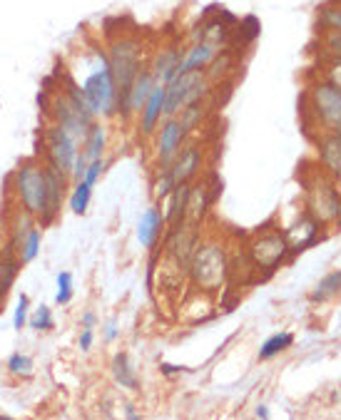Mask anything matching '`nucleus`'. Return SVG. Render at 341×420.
<instances>
[{
	"label": "nucleus",
	"instance_id": "nucleus-1",
	"mask_svg": "<svg viewBox=\"0 0 341 420\" xmlns=\"http://www.w3.org/2000/svg\"><path fill=\"white\" fill-rule=\"evenodd\" d=\"M85 93L90 110L98 120H112L117 117V85L110 68L107 53L100 48L90 50V70L83 83H78Z\"/></svg>",
	"mask_w": 341,
	"mask_h": 420
},
{
	"label": "nucleus",
	"instance_id": "nucleus-2",
	"mask_svg": "<svg viewBox=\"0 0 341 420\" xmlns=\"http://www.w3.org/2000/svg\"><path fill=\"white\" fill-rule=\"evenodd\" d=\"M58 90L60 93H55L53 100H50L48 112L53 115V122H58L60 127L68 130V132L80 142L88 135L90 125L98 117H95L93 110H90L78 80H73L70 75H63Z\"/></svg>",
	"mask_w": 341,
	"mask_h": 420
},
{
	"label": "nucleus",
	"instance_id": "nucleus-3",
	"mask_svg": "<svg viewBox=\"0 0 341 420\" xmlns=\"http://www.w3.org/2000/svg\"><path fill=\"white\" fill-rule=\"evenodd\" d=\"M107 60L115 75V85H117V112L127 103V93L132 88L135 78L142 70V43L132 35H120L110 43Z\"/></svg>",
	"mask_w": 341,
	"mask_h": 420
},
{
	"label": "nucleus",
	"instance_id": "nucleus-4",
	"mask_svg": "<svg viewBox=\"0 0 341 420\" xmlns=\"http://www.w3.org/2000/svg\"><path fill=\"white\" fill-rule=\"evenodd\" d=\"M189 281L199 288V291H219V288L227 283L229 276V256L224 251L222 244L217 241H204V244H197L192 254V261H189Z\"/></svg>",
	"mask_w": 341,
	"mask_h": 420
},
{
	"label": "nucleus",
	"instance_id": "nucleus-5",
	"mask_svg": "<svg viewBox=\"0 0 341 420\" xmlns=\"http://www.w3.org/2000/svg\"><path fill=\"white\" fill-rule=\"evenodd\" d=\"M13 191L15 199L23 209L35 214V219L45 214V169L40 162L28 159L15 169L13 174Z\"/></svg>",
	"mask_w": 341,
	"mask_h": 420
},
{
	"label": "nucleus",
	"instance_id": "nucleus-6",
	"mask_svg": "<svg viewBox=\"0 0 341 420\" xmlns=\"http://www.w3.org/2000/svg\"><path fill=\"white\" fill-rule=\"evenodd\" d=\"M307 187V214L314 216L319 224H332L339 214V204H341V191L337 189V179L329 177L327 172H319L312 179L304 182Z\"/></svg>",
	"mask_w": 341,
	"mask_h": 420
},
{
	"label": "nucleus",
	"instance_id": "nucleus-7",
	"mask_svg": "<svg viewBox=\"0 0 341 420\" xmlns=\"http://www.w3.org/2000/svg\"><path fill=\"white\" fill-rule=\"evenodd\" d=\"M309 110L314 122L322 127V132H341V90L332 80H319L307 93Z\"/></svg>",
	"mask_w": 341,
	"mask_h": 420
},
{
	"label": "nucleus",
	"instance_id": "nucleus-8",
	"mask_svg": "<svg viewBox=\"0 0 341 420\" xmlns=\"http://www.w3.org/2000/svg\"><path fill=\"white\" fill-rule=\"evenodd\" d=\"M247 256L254 269L264 271V276H272L292 254H289V241L284 231H264L249 241Z\"/></svg>",
	"mask_w": 341,
	"mask_h": 420
},
{
	"label": "nucleus",
	"instance_id": "nucleus-9",
	"mask_svg": "<svg viewBox=\"0 0 341 420\" xmlns=\"http://www.w3.org/2000/svg\"><path fill=\"white\" fill-rule=\"evenodd\" d=\"M43 145H45V162H50V164L58 167L60 172L70 174L75 157H78V152H80L78 140H75L68 130L60 127L58 122H50L48 127H45Z\"/></svg>",
	"mask_w": 341,
	"mask_h": 420
},
{
	"label": "nucleus",
	"instance_id": "nucleus-10",
	"mask_svg": "<svg viewBox=\"0 0 341 420\" xmlns=\"http://www.w3.org/2000/svg\"><path fill=\"white\" fill-rule=\"evenodd\" d=\"M43 169H45V196H48V199H45V214L38 219V224L50 226L60 214V206H63V199H65V189H68V184H70V174L60 172L58 167H53L50 162H45Z\"/></svg>",
	"mask_w": 341,
	"mask_h": 420
},
{
	"label": "nucleus",
	"instance_id": "nucleus-11",
	"mask_svg": "<svg viewBox=\"0 0 341 420\" xmlns=\"http://www.w3.org/2000/svg\"><path fill=\"white\" fill-rule=\"evenodd\" d=\"M157 130V169H169V164L177 159L179 149L184 147L187 132L177 117H164Z\"/></svg>",
	"mask_w": 341,
	"mask_h": 420
},
{
	"label": "nucleus",
	"instance_id": "nucleus-12",
	"mask_svg": "<svg viewBox=\"0 0 341 420\" xmlns=\"http://www.w3.org/2000/svg\"><path fill=\"white\" fill-rule=\"evenodd\" d=\"M164 226H167V221H164L162 206L152 204L142 211V216H140V221H137V231H135V234H137V241L145 246V249L157 251L159 239L164 236Z\"/></svg>",
	"mask_w": 341,
	"mask_h": 420
},
{
	"label": "nucleus",
	"instance_id": "nucleus-13",
	"mask_svg": "<svg viewBox=\"0 0 341 420\" xmlns=\"http://www.w3.org/2000/svg\"><path fill=\"white\" fill-rule=\"evenodd\" d=\"M319 229H322V224L304 211V214L299 216L297 224L289 226V229L284 231V236H287V241H289V254L297 256V254H302V251L312 249V246L319 241Z\"/></svg>",
	"mask_w": 341,
	"mask_h": 420
},
{
	"label": "nucleus",
	"instance_id": "nucleus-14",
	"mask_svg": "<svg viewBox=\"0 0 341 420\" xmlns=\"http://www.w3.org/2000/svg\"><path fill=\"white\" fill-rule=\"evenodd\" d=\"M137 117H140V135H142V137H149V135L157 132L159 122L164 120V85L162 83H154L152 93H149L147 103L140 110Z\"/></svg>",
	"mask_w": 341,
	"mask_h": 420
},
{
	"label": "nucleus",
	"instance_id": "nucleus-15",
	"mask_svg": "<svg viewBox=\"0 0 341 420\" xmlns=\"http://www.w3.org/2000/svg\"><path fill=\"white\" fill-rule=\"evenodd\" d=\"M152 88H154L152 70L142 68V70H140L137 78H135V83H132V88H130V93H127V103H125V107L117 112L120 117L130 120L132 115H140V110L145 107V103H147V98H149V93H152Z\"/></svg>",
	"mask_w": 341,
	"mask_h": 420
},
{
	"label": "nucleus",
	"instance_id": "nucleus-16",
	"mask_svg": "<svg viewBox=\"0 0 341 420\" xmlns=\"http://www.w3.org/2000/svg\"><path fill=\"white\" fill-rule=\"evenodd\" d=\"M199 167H202V149L197 145H187L179 149L177 159L169 164V172H172L174 184H187L197 177Z\"/></svg>",
	"mask_w": 341,
	"mask_h": 420
},
{
	"label": "nucleus",
	"instance_id": "nucleus-17",
	"mask_svg": "<svg viewBox=\"0 0 341 420\" xmlns=\"http://www.w3.org/2000/svg\"><path fill=\"white\" fill-rule=\"evenodd\" d=\"M319 147V164L334 179H341V132H324L317 140Z\"/></svg>",
	"mask_w": 341,
	"mask_h": 420
},
{
	"label": "nucleus",
	"instance_id": "nucleus-18",
	"mask_svg": "<svg viewBox=\"0 0 341 420\" xmlns=\"http://www.w3.org/2000/svg\"><path fill=\"white\" fill-rule=\"evenodd\" d=\"M182 58H184V50H179L177 45H169V48L159 50V53L154 55L152 65H149V70H152V75H154V83L167 85L172 78H177Z\"/></svg>",
	"mask_w": 341,
	"mask_h": 420
},
{
	"label": "nucleus",
	"instance_id": "nucleus-19",
	"mask_svg": "<svg viewBox=\"0 0 341 420\" xmlns=\"http://www.w3.org/2000/svg\"><path fill=\"white\" fill-rule=\"evenodd\" d=\"M219 53H222V48H217V45H212V43H207V40L192 43V45H189V50H184V58H182V63H179V73L177 75L204 70L214 58H217Z\"/></svg>",
	"mask_w": 341,
	"mask_h": 420
},
{
	"label": "nucleus",
	"instance_id": "nucleus-20",
	"mask_svg": "<svg viewBox=\"0 0 341 420\" xmlns=\"http://www.w3.org/2000/svg\"><path fill=\"white\" fill-rule=\"evenodd\" d=\"M212 204H214V199H212V194H209L207 182H202V184H192V189H189V199H187V211H184V219L192 221V224H202Z\"/></svg>",
	"mask_w": 341,
	"mask_h": 420
},
{
	"label": "nucleus",
	"instance_id": "nucleus-21",
	"mask_svg": "<svg viewBox=\"0 0 341 420\" xmlns=\"http://www.w3.org/2000/svg\"><path fill=\"white\" fill-rule=\"evenodd\" d=\"M38 224V219H35V214H30L28 209H23V206L18 204V209L13 211V219H10V226H8V234H10V249L15 251V256H18L20 246H23L25 236L30 234V229Z\"/></svg>",
	"mask_w": 341,
	"mask_h": 420
},
{
	"label": "nucleus",
	"instance_id": "nucleus-22",
	"mask_svg": "<svg viewBox=\"0 0 341 420\" xmlns=\"http://www.w3.org/2000/svg\"><path fill=\"white\" fill-rule=\"evenodd\" d=\"M189 189H192V182H187V184H177L172 189V194L164 199V221H167V226L177 224V221L184 219V211H187V199H189Z\"/></svg>",
	"mask_w": 341,
	"mask_h": 420
},
{
	"label": "nucleus",
	"instance_id": "nucleus-23",
	"mask_svg": "<svg viewBox=\"0 0 341 420\" xmlns=\"http://www.w3.org/2000/svg\"><path fill=\"white\" fill-rule=\"evenodd\" d=\"M105 149H107V127L95 120V122L90 125L88 135L83 137V152L88 159H98V157L105 154Z\"/></svg>",
	"mask_w": 341,
	"mask_h": 420
},
{
	"label": "nucleus",
	"instance_id": "nucleus-24",
	"mask_svg": "<svg viewBox=\"0 0 341 420\" xmlns=\"http://www.w3.org/2000/svg\"><path fill=\"white\" fill-rule=\"evenodd\" d=\"M112 376H115V381L122 388H127V391H140L137 373H135L127 353H117V356L112 358Z\"/></svg>",
	"mask_w": 341,
	"mask_h": 420
},
{
	"label": "nucleus",
	"instance_id": "nucleus-25",
	"mask_svg": "<svg viewBox=\"0 0 341 420\" xmlns=\"http://www.w3.org/2000/svg\"><path fill=\"white\" fill-rule=\"evenodd\" d=\"M339 293H341V269L324 276V279L317 283V288H314L309 298H312V303H327L329 298L339 296Z\"/></svg>",
	"mask_w": 341,
	"mask_h": 420
},
{
	"label": "nucleus",
	"instance_id": "nucleus-26",
	"mask_svg": "<svg viewBox=\"0 0 341 420\" xmlns=\"http://www.w3.org/2000/svg\"><path fill=\"white\" fill-rule=\"evenodd\" d=\"M292 346H294V336L289 331L274 333V336H269L267 341L262 343V348H259V361H272L274 356H279V353H284Z\"/></svg>",
	"mask_w": 341,
	"mask_h": 420
},
{
	"label": "nucleus",
	"instance_id": "nucleus-27",
	"mask_svg": "<svg viewBox=\"0 0 341 420\" xmlns=\"http://www.w3.org/2000/svg\"><path fill=\"white\" fill-rule=\"evenodd\" d=\"M40 244H43V226L35 224L33 229H30V234L25 236L23 246H20V251H18V261H20V264H30V261L38 259Z\"/></svg>",
	"mask_w": 341,
	"mask_h": 420
},
{
	"label": "nucleus",
	"instance_id": "nucleus-28",
	"mask_svg": "<svg viewBox=\"0 0 341 420\" xmlns=\"http://www.w3.org/2000/svg\"><path fill=\"white\" fill-rule=\"evenodd\" d=\"M90 199H93V187H90L85 179L75 182L73 191H70V199H68L70 201V211L83 216L85 211H88V206H90Z\"/></svg>",
	"mask_w": 341,
	"mask_h": 420
},
{
	"label": "nucleus",
	"instance_id": "nucleus-29",
	"mask_svg": "<svg viewBox=\"0 0 341 420\" xmlns=\"http://www.w3.org/2000/svg\"><path fill=\"white\" fill-rule=\"evenodd\" d=\"M18 259H0V306H3L5 296L10 293V288H13L15 283V276H18Z\"/></svg>",
	"mask_w": 341,
	"mask_h": 420
},
{
	"label": "nucleus",
	"instance_id": "nucleus-30",
	"mask_svg": "<svg viewBox=\"0 0 341 420\" xmlns=\"http://www.w3.org/2000/svg\"><path fill=\"white\" fill-rule=\"evenodd\" d=\"M174 179H172V172L169 169H157V174H154L152 179V199L154 201H164L169 194H172L174 189Z\"/></svg>",
	"mask_w": 341,
	"mask_h": 420
},
{
	"label": "nucleus",
	"instance_id": "nucleus-31",
	"mask_svg": "<svg viewBox=\"0 0 341 420\" xmlns=\"http://www.w3.org/2000/svg\"><path fill=\"white\" fill-rule=\"evenodd\" d=\"M202 117H204V105L202 103H199V105H189V107H182V110H179V115H177L179 125H182V130L187 135L192 132L194 127H199Z\"/></svg>",
	"mask_w": 341,
	"mask_h": 420
},
{
	"label": "nucleus",
	"instance_id": "nucleus-32",
	"mask_svg": "<svg viewBox=\"0 0 341 420\" xmlns=\"http://www.w3.org/2000/svg\"><path fill=\"white\" fill-rule=\"evenodd\" d=\"M5 368H8L13 376L28 378V376H33L35 363H33V358L25 356V353H13V356L8 358V366H5Z\"/></svg>",
	"mask_w": 341,
	"mask_h": 420
},
{
	"label": "nucleus",
	"instance_id": "nucleus-33",
	"mask_svg": "<svg viewBox=\"0 0 341 420\" xmlns=\"http://www.w3.org/2000/svg\"><path fill=\"white\" fill-rule=\"evenodd\" d=\"M319 23L327 30H339L341 33V3L324 5L322 13H319Z\"/></svg>",
	"mask_w": 341,
	"mask_h": 420
},
{
	"label": "nucleus",
	"instance_id": "nucleus-34",
	"mask_svg": "<svg viewBox=\"0 0 341 420\" xmlns=\"http://www.w3.org/2000/svg\"><path fill=\"white\" fill-rule=\"evenodd\" d=\"M28 326L40 333L50 331V328H53V311H50L48 306H40L33 316H28Z\"/></svg>",
	"mask_w": 341,
	"mask_h": 420
},
{
	"label": "nucleus",
	"instance_id": "nucleus-35",
	"mask_svg": "<svg viewBox=\"0 0 341 420\" xmlns=\"http://www.w3.org/2000/svg\"><path fill=\"white\" fill-rule=\"evenodd\" d=\"M73 301V274L70 271H60L58 274V293H55V303L65 306Z\"/></svg>",
	"mask_w": 341,
	"mask_h": 420
},
{
	"label": "nucleus",
	"instance_id": "nucleus-36",
	"mask_svg": "<svg viewBox=\"0 0 341 420\" xmlns=\"http://www.w3.org/2000/svg\"><path fill=\"white\" fill-rule=\"evenodd\" d=\"M28 311H30V298L25 296V293H20L18 306H15V311H13V328L15 331H20V328L28 326Z\"/></svg>",
	"mask_w": 341,
	"mask_h": 420
},
{
	"label": "nucleus",
	"instance_id": "nucleus-37",
	"mask_svg": "<svg viewBox=\"0 0 341 420\" xmlns=\"http://www.w3.org/2000/svg\"><path fill=\"white\" fill-rule=\"evenodd\" d=\"M107 169V159L105 157H98V159H90L88 162V169H85V177L83 179L88 182L90 187H95L98 184V179L103 177V172Z\"/></svg>",
	"mask_w": 341,
	"mask_h": 420
},
{
	"label": "nucleus",
	"instance_id": "nucleus-38",
	"mask_svg": "<svg viewBox=\"0 0 341 420\" xmlns=\"http://www.w3.org/2000/svg\"><path fill=\"white\" fill-rule=\"evenodd\" d=\"M324 48L334 58V63H341V33L339 30H327L324 35Z\"/></svg>",
	"mask_w": 341,
	"mask_h": 420
},
{
	"label": "nucleus",
	"instance_id": "nucleus-39",
	"mask_svg": "<svg viewBox=\"0 0 341 420\" xmlns=\"http://www.w3.org/2000/svg\"><path fill=\"white\" fill-rule=\"evenodd\" d=\"M88 162H90V159L85 157V152L80 149L78 157H75V162H73V169H70V182H73V184H75V182H80V179L85 177V169H88Z\"/></svg>",
	"mask_w": 341,
	"mask_h": 420
},
{
	"label": "nucleus",
	"instance_id": "nucleus-40",
	"mask_svg": "<svg viewBox=\"0 0 341 420\" xmlns=\"http://www.w3.org/2000/svg\"><path fill=\"white\" fill-rule=\"evenodd\" d=\"M242 30H247V33H244V43H252L259 35V30H262V25H259V20L254 18V15H249V18H244Z\"/></svg>",
	"mask_w": 341,
	"mask_h": 420
},
{
	"label": "nucleus",
	"instance_id": "nucleus-41",
	"mask_svg": "<svg viewBox=\"0 0 341 420\" xmlns=\"http://www.w3.org/2000/svg\"><path fill=\"white\" fill-rule=\"evenodd\" d=\"M93 341H95V333L90 326H83V331H80V338H78V346L83 353H88L90 348H93Z\"/></svg>",
	"mask_w": 341,
	"mask_h": 420
},
{
	"label": "nucleus",
	"instance_id": "nucleus-42",
	"mask_svg": "<svg viewBox=\"0 0 341 420\" xmlns=\"http://www.w3.org/2000/svg\"><path fill=\"white\" fill-rule=\"evenodd\" d=\"M159 371H162L167 378H172V376H179V373H187L189 368H184V366H172V363H162V366H159Z\"/></svg>",
	"mask_w": 341,
	"mask_h": 420
},
{
	"label": "nucleus",
	"instance_id": "nucleus-43",
	"mask_svg": "<svg viewBox=\"0 0 341 420\" xmlns=\"http://www.w3.org/2000/svg\"><path fill=\"white\" fill-rule=\"evenodd\" d=\"M117 338V318H110L107 326H105V341H115Z\"/></svg>",
	"mask_w": 341,
	"mask_h": 420
},
{
	"label": "nucleus",
	"instance_id": "nucleus-44",
	"mask_svg": "<svg viewBox=\"0 0 341 420\" xmlns=\"http://www.w3.org/2000/svg\"><path fill=\"white\" fill-rule=\"evenodd\" d=\"M327 80H332V83L341 90V63H334V65H332V70H329Z\"/></svg>",
	"mask_w": 341,
	"mask_h": 420
},
{
	"label": "nucleus",
	"instance_id": "nucleus-45",
	"mask_svg": "<svg viewBox=\"0 0 341 420\" xmlns=\"http://www.w3.org/2000/svg\"><path fill=\"white\" fill-rule=\"evenodd\" d=\"M95 321H98V316H95L93 311H88L83 316V326H90V328H95Z\"/></svg>",
	"mask_w": 341,
	"mask_h": 420
},
{
	"label": "nucleus",
	"instance_id": "nucleus-46",
	"mask_svg": "<svg viewBox=\"0 0 341 420\" xmlns=\"http://www.w3.org/2000/svg\"><path fill=\"white\" fill-rule=\"evenodd\" d=\"M125 416H127V418H132V420H137V418H140V413L135 411V406H132V403H127V406H125Z\"/></svg>",
	"mask_w": 341,
	"mask_h": 420
},
{
	"label": "nucleus",
	"instance_id": "nucleus-47",
	"mask_svg": "<svg viewBox=\"0 0 341 420\" xmlns=\"http://www.w3.org/2000/svg\"><path fill=\"white\" fill-rule=\"evenodd\" d=\"M254 416L262 418V420H267V418H269V408H267V406H257V411H254Z\"/></svg>",
	"mask_w": 341,
	"mask_h": 420
},
{
	"label": "nucleus",
	"instance_id": "nucleus-48",
	"mask_svg": "<svg viewBox=\"0 0 341 420\" xmlns=\"http://www.w3.org/2000/svg\"><path fill=\"white\" fill-rule=\"evenodd\" d=\"M334 224H337V229L341 231V204H339V214H337V219H334Z\"/></svg>",
	"mask_w": 341,
	"mask_h": 420
}]
</instances>
